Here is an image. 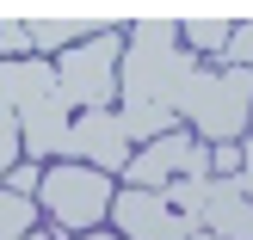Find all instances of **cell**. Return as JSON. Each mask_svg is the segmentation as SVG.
Masks as SVG:
<instances>
[{
	"instance_id": "cell-13",
	"label": "cell",
	"mask_w": 253,
	"mask_h": 240,
	"mask_svg": "<svg viewBox=\"0 0 253 240\" xmlns=\"http://www.w3.org/2000/svg\"><path fill=\"white\" fill-rule=\"evenodd\" d=\"M43 228V209H37V197H19L0 185V240H25Z\"/></svg>"
},
{
	"instance_id": "cell-11",
	"label": "cell",
	"mask_w": 253,
	"mask_h": 240,
	"mask_svg": "<svg viewBox=\"0 0 253 240\" xmlns=\"http://www.w3.org/2000/svg\"><path fill=\"white\" fill-rule=\"evenodd\" d=\"M204 228L222 234V240H253V197L241 191V172H210Z\"/></svg>"
},
{
	"instance_id": "cell-1",
	"label": "cell",
	"mask_w": 253,
	"mask_h": 240,
	"mask_svg": "<svg viewBox=\"0 0 253 240\" xmlns=\"http://www.w3.org/2000/svg\"><path fill=\"white\" fill-rule=\"evenodd\" d=\"M179 123H192L198 142H247L253 130V68H229V62H216V68H198L192 93H185L179 105Z\"/></svg>"
},
{
	"instance_id": "cell-8",
	"label": "cell",
	"mask_w": 253,
	"mask_h": 240,
	"mask_svg": "<svg viewBox=\"0 0 253 240\" xmlns=\"http://www.w3.org/2000/svg\"><path fill=\"white\" fill-rule=\"evenodd\" d=\"M25 31H31V49H37V56H49V49L68 56V49L105 37L111 19L99 6H31V12H25Z\"/></svg>"
},
{
	"instance_id": "cell-2",
	"label": "cell",
	"mask_w": 253,
	"mask_h": 240,
	"mask_svg": "<svg viewBox=\"0 0 253 240\" xmlns=\"http://www.w3.org/2000/svg\"><path fill=\"white\" fill-rule=\"evenodd\" d=\"M111 197H118L111 172H99V167H68V160L43 167V185H37V209H43V222H49L62 240L93 234L99 222H111Z\"/></svg>"
},
{
	"instance_id": "cell-5",
	"label": "cell",
	"mask_w": 253,
	"mask_h": 240,
	"mask_svg": "<svg viewBox=\"0 0 253 240\" xmlns=\"http://www.w3.org/2000/svg\"><path fill=\"white\" fill-rule=\"evenodd\" d=\"M179 172L210 179V142L173 130V136H161V142H148V148H136V154H130L124 185H136V191H167V179H179Z\"/></svg>"
},
{
	"instance_id": "cell-12",
	"label": "cell",
	"mask_w": 253,
	"mask_h": 240,
	"mask_svg": "<svg viewBox=\"0 0 253 240\" xmlns=\"http://www.w3.org/2000/svg\"><path fill=\"white\" fill-rule=\"evenodd\" d=\"M235 37V25L222 19V12H185L179 19V43L192 49V56H222Z\"/></svg>"
},
{
	"instance_id": "cell-16",
	"label": "cell",
	"mask_w": 253,
	"mask_h": 240,
	"mask_svg": "<svg viewBox=\"0 0 253 240\" xmlns=\"http://www.w3.org/2000/svg\"><path fill=\"white\" fill-rule=\"evenodd\" d=\"M216 62H229V68H253V19H241V25H235L229 49H222Z\"/></svg>"
},
{
	"instance_id": "cell-10",
	"label": "cell",
	"mask_w": 253,
	"mask_h": 240,
	"mask_svg": "<svg viewBox=\"0 0 253 240\" xmlns=\"http://www.w3.org/2000/svg\"><path fill=\"white\" fill-rule=\"evenodd\" d=\"M62 93V74L49 56H25V62H0V117H19L25 105Z\"/></svg>"
},
{
	"instance_id": "cell-15",
	"label": "cell",
	"mask_w": 253,
	"mask_h": 240,
	"mask_svg": "<svg viewBox=\"0 0 253 240\" xmlns=\"http://www.w3.org/2000/svg\"><path fill=\"white\" fill-rule=\"evenodd\" d=\"M31 56V31H25V12L0 19V62H25Z\"/></svg>"
},
{
	"instance_id": "cell-4",
	"label": "cell",
	"mask_w": 253,
	"mask_h": 240,
	"mask_svg": "<svg viewBox=\"0 0 253 240\" xmlns=\"http://www.w3.org/2000/svg\"><path fill=\"white\" fill-rule=\"evenodd\" d=\"M118 62H124V31L118 25H111L105 37H93V43L56 56L62 99H68L74 111H111V99H118Z\"/></svg>"
},
{
	"instance_id": "cell-20",
	"label": "cell",
	"mask_w": 253,
	"mask_h": 240,
	"mask_svg": "<svg viewBox=\"0 0 253 240\" xmlns=\"http://www.w3.org/2000/svg\"><path fill=\"white\" fill-rule=\"evenodd\" d=\"M25 240H62L56 228H49V222H43V228H37V234H25Z\"/></svg>"
},
{
	"instance_id": "cell-22",
	"label": "cell",
	"mask_w": 253,
	"mask_h": 240,
	"mask_svg": "<svg viewBox=\"0 0 253 240\" xmlns=\"http://www.w3.org/2000/svg\"><path fill=\"white\" fill-rule=\"evenodd\" d=\"M192 240H222V234H210V228H198V234H192Z\"/></svg>"
},
{
	"instance_id": "cell-9",
	"label": "cell",
	"mask_w": 253,
	"mask_h": 240,
	"mask_svg": "<svg viewBox=\"0 0 253 240\" xmlns=\"http://www.w3.org/2000/svg\"><path fill=\"white\" fill-rule=\"evenodd\" d=\"M68 130H74V105L62 93H49V99H37V105H25L19 111V136H25V160H62L68 154Z\"/></svg>"
},
{
	"instance_id": "cell-7",
	"label": "cell",
	"mask_w": 253,
	"mask_h": 240,
	"mask_svg": "<svg viewBox=\"0 0 253 240\" xmlns=\"http://www.w3.org/2000/svg\"><path fill=\"white\" fill-rule=\"evenodd\" d=\"M130 136H124V117L118 105L111 111H74V130H68V154L62 160H81V167H99V172H118L130 167Z\"/></svg>"
},
{
	"instance_id": "cell-3",
	"label": "cell",
	"mask_w": 253,
	"mask_h": 240,
	"mask_svg": "<svg viewBox=\"0 0 253 240\" xmlns=\"http://www.w3.org/2000/svg\"><path fill=\"white\" fill-rule=\"evenodd\" d=\"M173 56H179V19H161V12L136 19L130 31H124L118 99H124V105H148V99H161V86H167V68H173Z\"/></svg>"
},
{
	"instance_id": "cell-21",
	"label": "cell",
	"mask_w": 253,
	"mask_h": 240,
	"mask_svg": "<svg viewBox=\"0 0 253 240\" xmlns=\"http://www.w3.org/2000/svg\"><path fill=\"white\" fill-rule=\"evenodd\" d=\"M74 240H124V234H118V228H111V234H99V228H93V234H74Z\"/></svg>"
},
{
	"instance_id": "cell-18",
	"label": "cell",
	"mask_w": 253,
	"mask_h": 240,
	"mask_svg": "<svg viewBox=\"0 0 253 240\" xmlns=\"http://www.w3.org/2000/svg\"><path fill=\"white\" fill-rule=\"evenodd\" d=\"M210 172H241V142H216L210 148Z\"/></svg>"
},
{
	"instance_id": "cell-19",
	"label": "cell",
	"mask_w": 253,
	"mask_h": 240,
	"mask_svg": "<svg viewBox=\"0 0 253 240\" xmlns=\"http://www.w3.org/2000/svg\"><path fill=\"white\" fill-rule=\"evenodd\" d=\"M241 191L253 197V130H247V142H241Z\"/></svg>"
},
{
	"instance_id": "cell-14",
	"label": "cell",
	"mask_w": 253,
	"mask_h": 240,
	"mask_svg": "<svg viewBox=\"0 0 253 240\" xmlns=\"http://www.w3.org/2000/svg\"><path fill=\"white\" fill-rule=\"evenodd\" d=\"M167 197L179 216H192V222H204V204H210V179H198V172H179V179H167Z\"/></svg>"
},
{
	"instance_id": "cell-17",
	"label": "cell",
	"mask_w": 253,
	"mask_h": 240,
	"mask_svg": "<svg viewBox=\"0 0 253 240\" xmlns=\"http://www.w3.org/2000/svg\"><path fill=\"white\" fill-rule=\"evenodd\" d=\"M0 185H6V191H19V197H37V185H43V167H37V160H19V167H12Z\"/></svg>"
},
{
	"instance_id": "cell-6",
	"label": "cell",
	"mask_w": 253,
	"mask_h": 240,
	"mask_svg": "<svg viewBox=\"0 0 253 240\" xmlns=\"http://www.w3.org/2000/svg\"><path fill=\"white\" fill-rule=\"evenodd\" d=\"M111 228H118L124 240H192L204 222L179 216L161 191H136V185H124V191L111 197Z\"/></svg>"
}]
</instances>
